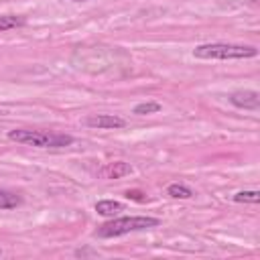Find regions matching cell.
Here are the masks:
<instances>
[{
  "instance_id": "6da1fadb",
  "label": "cell",
  "mask_w": 260,
  "mask_h": 260,
  "mask_svg": "<svg viewBox=\"0 0 260 260\" xmlns=\"http://www.w3.org/2000/svg\"><path fill=\"white\" fill-rule=\"evenodd\" d=\"M258 49L250 45H234V43H207L197 45L193 49V57L197 59H217V61H236L256 57Z\"/></svg>"
},
{
  "instance_id": "7a4b0ae2",
  "label": "cell",
  "mask_w": 260,
  "mask_h": 260,
  "mask_svg": "<svg viewBox=\"0 0 260 260\" xmlns=\"http://www.w3.org/2000/svg\"><path fill=\"white\" fill-rule=\"evenodd\" d=\"M8 138L20 144H28V146H37V148H63L73 144V136L71 134H63V132H47V130H28V128H20V130H10Z\"/></svg>"
},
{
  "instance_id": "3957f363",
  "label": "cell",
  "mask_w": 260,
  "mask_h": 260,
  "mask_svg": "<svg viewBox=\"0 0 260 260\" xmlns=\"http://www.w3.org/2000/svg\"><path fill=\"white\" fill-rule=\"evenodd\" d=\"M160 219L150 217V215H130V217H116L112 221H106L104 225L98 228L95 236L98 238H118L130 232H140L148 228H156Z\"/></svg>"
},
{
  "instance_id": "277c9868",
  "label": "cell",
  "mask_w": 260,
  "mask_h": 260,
  "mask_svg": "<svg viewBox=\"0 0 260 260\" xmlns=\"http://www.w3.org/2000/svg\"><path fill=\"white\" fill-rule=\"evenodd\" d=\"M230 102L242 110H250V112L260 110V93L254 89H238L230 95Z\"/></svg>"
},
{
  "instance_id": "5b68a950",
  "label": "cell",
  "mask_w": 260,
  "mask_h": 260,
  "mask_svg": "<svg viewBox=\"0 0 260 260\" xmlns=\"http://www.w3.org/2000/svg\"><path fill=\"white\" fill-rule=\"evenodd\" d=\"M85 126L89 128H98V130H112V128H124L126 120L114 114H93L89 118H85Z\"/></svg>"
},
{
  "instance_id": "8992f818",
  "label": "cell",
  "mask_w": 260,
  "mask_h": 260,
  "mask_svg": "<svg viewBox=\"0 0 260 260\" xmlns=\"http://www.w3.org/2000/svg\"><path fill=\"white\" fill-rule=\"evenodd\" d=\"M95 211L100 215H106V217H112L120 211H124V205L120 201H114V199H102L95 203Z\"/></svg>"
},
{
  "instance_id": "52a82bcc",
  "label": "cell",
  "mask_w": 260,
  "mask_h": 260,
  "mask_svg": "<svg viewBox=\"0 0 260 260\" xmlns=\"http://www.w3.org/2000/svg\"><path fill=\"white\" fill-rule=\"evenodd\" d=\"M130 173H132V167H130L128 162H124V160L112 162V165L106 167V171H104V175H106L108 179H122V177H126V175H130Z\"/></svg>"
},
{
  "instance_id": "ba28073f",
  "label": "cell",
  "mask_w": 260,
  "mask_h": 260,
  "mask_svg": "<svg viewBox=\"0 0 260 260\" xmlns=\"http://www.w3.org/2000/svg\"><path fill=\"white\" fill-rule=\"evenodd\" d=\"M167 195H171L173 199H191L195 193H193V189H189L183 183H173L167 187Z\"/></svg>"
},
{
  "instance_id": "9c48e42d",
  "label": "cell",
  "mask_w": 260,
  "mask_h": 260,
  "mask_svg": "<svg viewBox=\"0 0 260 260\" xmlns=\"http://www.w3.org/2000/svg\"><path fill=\"white\" fill-rule=\"evenodd\" d=\"M20 203H22V199H20L16 193L0 189V209H14V207H18Z\"/></svg>"
},
{
  "instance_id": "30bf717a",
  "label": "cell",
  "mask_w": 260,
  "mask_h": 260,
  "mask_svg": "<svg viewBox=\"0 0 260 260\" xmlns=\"http://www.w3.org/2000/svg\"><path fill=\"white\" fill-rule=\"evenodd\" d=\"M22 24H24V18H22V16H14V14H4V16H0V32L18 28V26H22Z\"/></svg>"
},
{
  "instance_id": "8fae6325",
  "label": "cell",
  "mask_w": 260,
  "mask_h": 260,
  "mask_svg": "<svg viewBox=\"0 0 260 260\" xmlns=\"http://www.w3.org/2000/svg\"><path fill=\"white\" fill-rule=\"evenodd\" d=\"M136 116H146V114H156V112H160V104L158 102H152V100H148V102H140V104H136L134 106V110H132Z\"/></svg>"
},
{
  "instance_id": "7c38bea8",
  "label": "cell",
  "mask_w": 260,
  "mask_h": 260,
  "mask_svg": "<svg viewBox=\"0 0 260 260\" xmlns=\"http://www.w3.org/2000/svg\"><path fill=\"white\" fill-rule=\"evenodd\" d=\"M236 203H258L260 201V191H238L234 195Z\"/></svg>"
},
{
  "instance_id": "4fadbf2b",
  "label": "cell",
  "mask_w": 260,
  "mask_h": 260,
  "mask_svg": "<svg viewBox=\"0 0 260 260\" xmlns=\"http://www.w3.org/2000/svg\"><path fill=\"white\" fill-rule=\"evenodd\" d=\"M126 197L128 199H134V201H146V197H144V193H140V191H126Z\"/></svg>"
},
{
  "instance_id": "5bb4252c",
  "label": "cell",
  "mask_w": 260,
  "mask_h": 260,
  "mask_svg": "<svg viewBox=\"0 0 260 260\" xmlns=\"http://www.w3.org/2000/svg\"><path fill=\"white\" fill-rule=\"evenodd\" d=\"M75 256H98V252H91V250H77Z\"/></svg>"
},
{
  "instance_id": "9a60e30c",
  "label": "cell",
  "mask_w": 260,
  "mask_h": 260,
  "mask_svg": "<svg viewBox=\"0 0 260 260\" xmlns=\"http://www.w3.org/2000/svg\"><path fill=\"white\" fill-rule=\"evenodd\" d=\"M73 2H83V0H73Z\"/></svg>"
},
{
  "instance_id": "2e32d148",
  "label": "cell",
  "mask_w": 260,
  "mask_h": 260,
  "mask_svg": "<svg viewBox=\"0 0 260 260\" xmlns=\"http://www.w3.org/2000/svg\"><path fill=\"white\" fill-rule=\"evenodd\" d=\"M0 256H2V250H0Z\"/></svg>"
}]
</instances>
